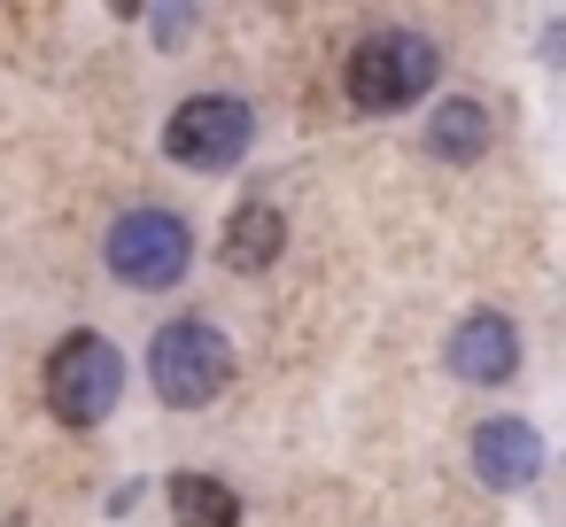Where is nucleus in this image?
<instances>
[{
    "mask_svg": "<svg viewBox=\"0 0 566 527\" xmlns=\"http://www.w3.org/2000/svg\"><path fill=\"white\" fill-rule=\"evenodd\" d=\"M442 78V48L427 32H373L349 48V71H342V94L357 117H388V109H411L427 102Z\"/></svg>",
    "mask_w": 566,
    "mask_h": 527,
    "instance_id": "nucleus-1",
    "label": "nucleus"
},
{
    "mask_svg": "<svg viewBox=\"0 0 566 527\" xmlns=\"http://www.w3.org/2000/svg\"><path fill=\"white\" fill-rule=\"evenodd\" d=\"M117 396H125V349L109 334L78 326V334H63L48 349V411H55V426L94 434L117 411Z\"/></svg>",
    "mask_w": 566,
    "mask_h": 527,
    "instance_id": "nucleus-2",
    "label": "nucleus"
},
{
    "mask_svg": "<svg viewBox=\"0 0 566 527\" xmlns=\"http://www.w3.org/2000/svg\"><path fill=\"white\" fill-rule=\"evenodd\" d=\"M226 380H233V341H226L210 318H171V326H156V341H148V388H156V403L202 411V403L226 396Z\"/></svg>",
    "mask_w": 566,
    "mask_h": 527,
    "instance_id": "nucleus-3",
    "label": "nucleus"
},
{
    "mask_svg": "<svg viewBox=\"0 0 566 527\" xmlns=\"http://www.w3.org/2000/svg\"><path fill=\"white\" fill-rule=\"evenodd\" d=\"M102 256L133 295H171L187 280V264H195V225L179 210H164V202H140V210H125L109 225Z\"/></svg>",
    "mask_w": 566,
    "mask_h": 527,
    "instance_id": "nucleus-4",
    "label": "nucleus"
},
{
    "mask_svg": "<svg viewBox=\"0 0 566 527\" xmlns=\"http://www.w3.org/2000/svg\"><path fill=\"white\" fill-rule=\"evenodd\" d=\"M256 140V109L241 94H187L164 117V156L179 171H233Z\"/></svg>",
    "mask_w": 566,
    "mask_h": 527,
    "instance_id": "nucleus-5",
    "label": "nucleus"
},
{
    "mask_svg": "<svg viewBox=\"0 0 566 527\" xmlns=\"http://www.w3.org/2000/svg\"><path fill=\"white\" fill-rule=\"evenodd\" d=\"M450 372L473 380V388H496L520 372V326L504 310H465L450 326Z\"/></svg>",
    "mask_w": 566,
    "mask_h": 527,
    "instance_id": "nucleus-6",
    "label": "nucleus"
},
{
    "mask_svg": "<svg viewBox=\"0 0 566 527\" xmlns=\"http://www.w3.org/2000/svg\"><path fill=\"white\" fill-rule=\"evenodd\" d=\"M473 473H481V488H496V496H512V488H535V473H543V434L527 426V419H481L473 426Z\"/></svg>",
    "mask_w": 566,
    "mask_h": 527,
    "instance_id": "nucleus-7",
    "label": "nucleus"
},
{
    "mask_svg": "<svg viewBox=\"0 0 566 527\" xmlns=\"http://www.w3.org/2000/svg\"><path fill=\"white\" fill-rule=\"evenodd\" d=\"M280 249H287V218L272 210V202H241L233 210V225H226V272H241V280H256V272H272L280 264Z\"/></svg>",
    "mask_w": 566,
    "mask_h": 527,
    "instance_id": "nucleus-8",
    "label": "nucleus"
},
{
    "mask_svg": "<svg viewBox=\"0 0 566 527\" xmlns=\"http://www.w3.org/2000/svg\"><path fill=\"white\" fill-rule=\"evenodd\" d=\"M489 140H496V117H489V102H473V94H450V102L434 109V125H427V148H434L442 164H481Z\"/></svg>",
    "mask_w": 566,
    "mask_h": 527,
    "instance_id": "nucleus-9",
    "label": "nucleus"
},
{
    "mask_svg": "<svg viewBox=\"0 0 566 527\" xmlns=\"http://www.w3.org/2000/svg\"><path fill=\"white\" fill-rule=\"evenodd\" d=\"M171 519L179 527H241V496L218 473H179L171 481Z\"/></svg>",
    "mask_w": 566,
    "mask_h": 527,
    "instance_id": "nucleus-10",
    "label": "nucleus"
},
{
    "mask_svg": "<svg viewBox=\"0 0 566 527\" xmlns=\"http://www.w3.org/2000/svg\"><path fill=\"white\" fill-rule=\"evenodd\" d=\"M148 24H156V40H164V48H179V40L195 32V9H156Z\"/></svg>",
    "mask_w": 566,
    "mask_h": 527,
    "instance_id": "nucleus-11",
    "label": "nucleus"
}]
</instances>
